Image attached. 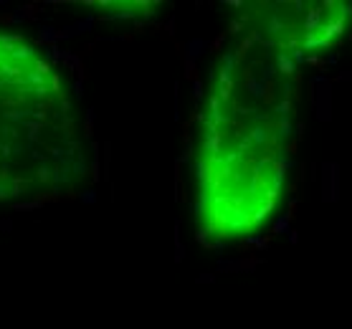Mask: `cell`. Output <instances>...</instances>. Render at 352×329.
<instances>
[{
  "label": "cell",
  "mask_w": 352,
  "mask_h": 329,
  "mask_svg": "<svg viewBox=\"0 0 352 329\" xmlns=\"http://www.w3.org/2000/svg\"><path fill=\"white\" fill-rule=\"evenodd\" d=\"M352 3L302 0V3H251L241 13V31L305 64L312 54L337 46L350 33Z\"/></svg>",
  "instance_id": "cell-3"
},
{
  "label": "cell",
  "mask_w": 352,
  "mask_h": 329,
  "mask_svg": "<svg viewBox=\"0 0 352 329\" xmlns=\"http://www.w3.org/2000/svg\"><path fill=\"white\" fill-rule=\"evenodd\" d=\"M89 172L72 89L36 41L0 28V205L58 201Z\"/></svg>",
  "instance_id": "cell-2"
},
{
  "label": "cell",
  "mask_w": 352,
  "mask_h": 329,
  "mask_svg": "<svg viewBox=\"0 0 352 329\" xmlns=\"http://www.w3.org/2000/svg\"><path fill=\"white\" fill-rule=\"evenodd\" d=\"M302 61L239 31L208 76L195 142V218L210 241L256 233L287 188Z\"/></svg>",
  "instance_id": "cell-1"
}]
</instances>
